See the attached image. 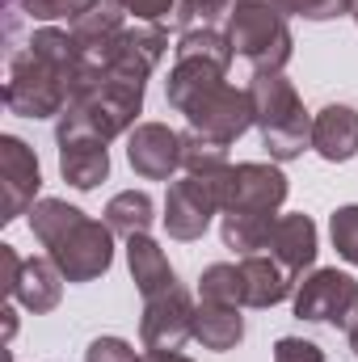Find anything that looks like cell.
Listing matches in <instances>:
<instances>
[{"label": "cell", "instance_id": "obj_1", "mask_svg": "<svg viewBox=\"0 0 358 362\" xmlns=\"http://www.w3.org/2000/svg\"><path fill=\"white\" fill-rule=\"evenodd\" d=\"M89 68L81 42L59 25H38L8 59L4 105L17 118H59Z\"/></svg>", "mask_w": 358, "mask_h": 362}, {"label": "cell", "instance_id": "obj_2", "mask_svg": "<svg viewBox=\"0 0 358 362\" xmlns=\"http://www.w3.org/2000/svg\"><path fill=\"white\" fill-rule=\"evenodd\" d=\"M30 232L47 249L68 282H93L114 266V232L105 219H89L64 198H38L30 211Z\"/></svg>", "mask_w": 358, "mask_h": 362}, {"label": "cell", "instance_id": "obj_3", "mask_svg": "<svg viewBox=\"0 0 358 362\" xmlns=\"http://www.w3.org/2000/svg\"><path fill=\"white\" fill-rule=\"evenodd\" d=\"M139 114H144V85L114 81L89 59V68H85L76 93H72L68 110L55 122V135L81 131V135H97V139L110 144L118 135H131L139 127Z\"/></svg>", "mask_w": 358, "mask_h": 362}, {"label": "cell", "instance_id": "obj_4", "mask_svg": "<svg viewBox=\"0 0 358 362\" xmlns=\"http://www.w3.org/2000/svg\"><path fill=\"white\" fill-rule=\"evenodd\" d=\"M253 127L262 131V148L274 165H291L312 148V114L304 110L295 85L282 72H253Z\"/></svg>", "mask_w": 358, "mask_h": 362}, {"label": "cell", "instance_id": "obj_5", "mask_svg": "<svg viewBox=\"0 0 358 362\" xmlns=\"http://www.w3.org/2000/svg\"><path fill=\"white\" fill-rule=\"evenodd\" d=\"M232 51L253 72H282L295 51V34L287 25V13L278 0H236L228 25H224Z\"/></svg>", "mask_w": 358, "mask_h": 362}, {"label": "cell", "instance_id": "obj_6", "mask_svg": "<svg viewBox=\"0 0 358 362\" xmlns=\"http://www.w3.org/2000/svg\"><path fill=\"white\" fill-rule=\"evenodd\" d=\"M224 215V169L215 173H185L165 194V232L173 240H202L211 219Z\"/></svg>", "mask_w": 358, "mask_h": 362}, {"label": "cell", "instance_id": "obj_7", "mask_svg": "<svg viewBox=\"0 0 358 362\" xmlns=\"http://www.w3.org/2000/svg\"><path fill=\"white\" fill-rule=\"evenodd\" d=\"M295 316L308 325H333L354 329L358 325V282L346 270H312L295 282Z\"/></svg>", "mask_w": 358, "mask_h": 362}, {"label": "cell", "instance_id": "obj_8", "mask_svg": "<svg viewBox=\"0 0 358 362\" xmlns=\"http://www.w3.org/2000/svg\"><path fill=\"white\" fill-rule=\"evenodd\" d=\"M165 51H169V25H144V21H135V25H127L114 38V47L105 55H89V59L105 76L131 81V85L148 89V76L161 68Z\"/></svg>", "mask_w": 358, "mask_h": 362}, {"label": "cell", "instance_id": "obj_9", "mask_svg": "<svg viewBox=\"0 0 358 362\" xmlns=\"http://www.w3.org/2000/svg\"><path fill=\"white\" fill-rule=\"evenodd\" d=\"M181 114H185L190 131H198V135L232 148L253 127V97H249V89H236V85L224 81V85L207 89L198 101H190Z\"/></svg>", "mask_w": 358, "mask_h": 362}, {"label": "cell", "instance_id": "obj_10", "mask_svg": "<svg viewBox=\"0 0 358 362\" xmlns=\"http://www.w3.org/2000/svg\"><path fill=\"white\" fill-rule=\"evenodd\" d=\"M287 173L274 160H245L224 169V215L249 211V215H278L287 202Z\"/></svg>", "mask_w": 358, "mask_h": 362}, {"label": "cell", "instance_id": "obj_11", "mask_svg": "<svg viewBox=\"0 0 358 362\" xmlns=\"http://www.w3.org/2000/svg\"><path fill=\"white\" fill-rule=\"evenodd\" d=\"M38 189H42V169L34 148L17 135H0V223L30 215Z\"/></svg>", "mask_w": 358, "mask_h": 362}, {"label": "cell", "instance_id": "obj_12", "mask_svg": "<svg viewBox=\"0 0 358 362\" xmlns=\"http://www.w3.org/2000/svg\"><path fill=\"white\" fill-rule=\"evenodd\" d=\"M139 341L144 350H181L185 341H194V299L181 286L144 299Z\"/></svg>", "mask_w": 358, "mask_h": 362}, {"label": "cell", "instance_id": "obj_13", "mask_svg": "<svg viewBox=\"0 0 358 362\" xmlns=\"http://www.w3.org/2000/svg\"><path fill=\"white\" fill-rule=\"evenodd\" d=\"M127 160L144 181H173L181 169V131L165 122H139L127 135Z\"/></svg>", "mask_w": 358, "mask_h": 362}, {"label": "cell", "instance_id": "obj_14", "mask_svg": "<svg viewBox=\"0 0 358 362\" xmlns=\"http://www.w3.org/2000/svg\"><path fill=\"white\" fill-rule=\"evenodd\" d=\"M55 144H59V173H64V181L72 189L89 194V189H97L110 177V148H105V139L68 131V135H55Z\"/></svg>", "mask_w": 358, "mask_h": 362}, {"label": "cell", "instance_id": "obj_15", "mask_svg": "<svg viewBox=\"0 0 358 362\" xmlns=\"http://www.w3.org/2000/svg\"><path fill=\"white\" fill-rule=\"evenodd\" d=\"M266 253L282 266V270H291L295 278H299L304 270H312V266H316V253H321L316 223H312L304 211H295V215H278V219H274V228H270Z\"/></svg>", "mask_w": 358, "mask_h": 362}, {"label": "cell", "instance_id": "obj_16", "mask_svg": "<svg viewBox=\"0 0 358 362\" xmlns=\"http://www.w3.org/2000/svg\"><path fill=\"white\" fill-rule=\"evenodd\" d=\"M312 152L329 165H346L358 156V110L354 105H325L312 114Z\"/></svg>", "mask_w": 358, "mask_h": 362}, {"label": "cell", "instance_id": "obj_17", "mask_svg": "<svg viewBox=\"0 0 358 362\" xmlns=\"http://www.w3.org/2000/svg\"><path fill=\"white\" fill-rule=\"evenodd\" d=\"M64 282H68V278L59 274V266H55L51 257H25L8 299H17V303H21L25 312H34V316H47V312L59 308Z\"/></svg>", "mask_w": 358, "mask_h": 362}, {"label": "cell", "instance_id": "obj_18", "mask_svg": "<svg viewBox=\"0 0 358 362\" xmlns=\"http://www.w3.org/2000/svg\"><path fill=\"white\" fill-rule=\"evenodd\" d=\"M122 30H127V13H122L118 0H89V4L68 21V34L81 42L85 55H105Z\"/></svg>", "mask_w": 358, "mask_h": 362}, {"label": "cell", "instance_id": "obj_19", "mask_svg": "<svg viewBox=\"0 0 358 362\" xmlns=\"http://www.w3.org/2000/svg\"><path fill=\"white\" fill-rule=\"evenodd\" d=\"M127 270H131V282L139 286V295H144V299L165 295V291H173V286H178V270L169 266L165 249H161L148 232L127 240Z\"/></svg>", "mask_w": 358, "mask_h": 362}, {"label": "cell", "instance_id": "obj_20", "mask_svg": "<svg viewBox=\"0 0 358 362\" xmlns=\"http://www.w3.org/2000/svg\"><path fill=\"white\" fill-rule=\"evenodd\" d=\"M241 274H245V308H274L282 299L295 295V274L282 270L270 253H253L241 257Z\"/></svg>", "mask_w": 358, "mask_h": 362}, {"label": "cell", "instance_id": "obj_21", "mask_svg": "<svg viewBox=\"0 0 358 362\" xmlns=\"http://www.w3.org/2000/svg\"><path fill=\"white\" fill-rule=\"evenodd\" d=\"M194 341L202 350H215V354L236 350L245 341V316H241V308L198 299L194 303Z\"/></svg>", "mask_w": 358, "mask_h": 362}, {"label": "cell", "instance_id": "obj_22", "mask_svg": "<svg viewBox=\"0 0 358 362\" xmlns=\"http://www.w3.org/2000/svg\"><path fill=\"white\" fill-rule=\"evenodd\" d=\"M105 223L114 236H144L152 223H156V202L148 189H122L105 202Z\"/></svg>", "mask_w": 358, "mask_h": 362}, {"label": "cell", "instance_id": "obj_23", "mask_svg": "<svg viewBox=\"0 0 358 362\" xmlns=\"http://www.w3.org/2000/svg\"><path fill=\"white\" fill-rule=\"evenodd\" d=\"M278 215H249V211H228L224 223H219V236H224V249H232L236 257H253V253H266L270 228H274Z\"/></svg>", "mask_w": 358, "mask_h": 362}, {"label": "cell", "instance_id": "obj_24", "mask_svg": "<svg viewBox=\"0 0 358 362\" xmlns=\"http://www.w3.org/2000/svg\"><path fill=\"white\" fill-rule=\"evenodd\" d=\"M198 299H211V303H228V308H245V274L241 262H215L198 274Z\"/></svg>", "mask_w": 358, "mask_h": 362}, {"label": "cell", "instance_id": "obj_25", "mask_svg": "<svg viewBox=\"0 0 358 362\" xmlns=\"http://www.w3.org/2000/svg\"><path fill=\"white\" fill-rule=\"evenodd\" d=\"M228 144H215L198 131H181V169L185 173H215V169H228Z\"/></svg>", "mask_w": 358, "mask_h": 362}, {"label": "cell", "instance_id": "obj_26", "mask_svg": "<svg viewBox=\"0 0 358 362\" xmlns=\"http://www.w3.org/2000/svg\"><path fill=\"white\" fill-rule=\"evenodd\" d=\"M329 236H333L337 257L350 262V266H358V202L337 206V211L329 215Z\"/></svg>", "mask_w": 358, "mask_h": 362}, {"label": "cell", "instance_id": "obj_27", "mask_svg": "<svg viewBox=\"0 0 358 362\" xmlns=\"http://www.w3.org/2000/svg\"><path fill=\"white\" fill-rule=\"evenodd\" d=\"M278 8L304 21H337L350 13V0H278Z\"/></svg>", "mask_w": 358, "mask_h": 362}, {"label": "cell", "instance_id": "obj_28", "mask_svg": "<svg viewBox=\"0 0 358 362\" xmlns=\"http://www.w3.org/2000/svg\"><path fill=\"white\" fill-rule=\"evenodd\" d=\"M13 8H21L25 17H34V21H59V17H76L89 0H8Z\"/></svg>", "mask_w": 358, "mask_h": 362}, {"label": "cell", "instance_id": "obj_29", "mask_svg": "<svg viewBox=\"0 0 358 362\" xmlns=\"http://www.w3.org/2000/svg\"><path fill=\"white\" fill-rule=\"evenodd\" d=\"M127 17L144 21V25H169L178 13V0H118Z\"/></svg>", "mask_w": 358, "mask_h": 362}, {"label": "cell", "instance_id": "obj_30", "mask_svg": "<svg viewBox=\"0 0 358 362\" xmlns=\"http://www.w3.org/2000/svg\"><path fill=\"white\" fill-rule=\"evenodd\" d=\"M85 362H139V354L127 337H93Z\"/></svg>", "mask_w": 358, "mask_h": 362}, {"label": "cell", "instance_id": "obj_31", "mask_svg": "<svg viewBox=\"0 0 358 362\" xmlns=\"http://www.w3.org/2000/svg\"><path fill=\"white\" fill-rule=\"evenodd\" d=\"M274 362H325V350L316 341H304V337H278Z\"/></svg>", "mask_w": 358, "mask_h": 362}, {"label": "cell", "instance_id": "obj_32", "mask_svg": "<svg viewBox=\"0 0 358 362\" xmlns=\"http://www.w3.org/2000/svg\"><path fill=\"white\" fill-rule=\"evenodd\" d=\"M139 362H194V358H185L181 350H144Z\"/></svg>", "mask_w": 358, "mask_h": 362}, {"label": "cell", "instance_id": "obj_33", "mask_svg": "<svg viewBox=\"0 0 358 362\" xmlns=\"http://www.w3.org/2000/svg\"><path fill=\"white\" fill-rule=\"evenodd\" d=\"M4 325H8V337H13L17 333V312L13 308H4Z\"/></svg>", "mask_w": 358, "mask_h": 362}, {"label": "cell", "instance_id": "obj_34", "mask_svg": "<svg viewBox=\"0 0 358 362\" xmlns=\"http://www.w3.org/2000/svg\"><path fill=\"white\" fill-rule=\"evenodd\" d=\"M350 350H354V358H358V325L350 329Z\"/></svg>", "mask_w": 358, "mask_h": 362}, {"label": "cell", "instance_id": "obj_35", "mask_svg": "<svg viewBox=\"0 0 358 362\" xmlns=\"http://www.w3.org/2000/svg\"><path fill=\"white\" fill-rule=\"evenodd\" d=\"M350 17H354V25H358V0H350Z\"/></svg>", "mask_w": 358, "mask_h": 362}]
</instances>
